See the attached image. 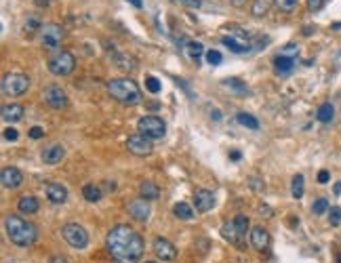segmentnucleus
Masks as SVG:
<instances>
[{"label": "nucleus", "mask_w": 341, "mask_h": 263, "mask_svg": "<svg viewBox=\"0 0 341 263\" xmlns=\"http://www.w3.org/2000/svg\"><path fill=\"white\" fill-rule=\"evenodd\" d=\"M303 192H305V177L299 173V175H295L293 181H291V194H293L295 200H301Z\"/></svg>", "instance_id": "bb28decb"}, {"label": "nucleus", "mask_w": 341, "mask_h": 263, "mask_svg": "<svg viewBox=\"0 0 341 263\" xmlns=\"http://www.w3.org/2000/svg\"><path fill=\"white\" fill-rule=\"evenodd\" d=\"M322 7H324V0H308V9H310L312 13L320 11Z\"/></svg>", "instance_id": "79ce46f5"}, {"label": "nucleus", "mask_w": 341, "mask_h": 263, "mask_svg": "<svg viewBox=\"0 0 341 263\" xmlns=\"http://www.w3.org/2000/svg\"><path fill=\"white\" fill-rule=\"evenodd\" d=\"M126 149L135 156H150L154 145H152V139H148L146 135L135 133V135H129V139H126Z\"/></svg>", "instance_id": "1a4fd4ad"}, {"label": "nucleus", "mask_w": 341, "mask_h": 263, "mask_svg": "<svg viewBox=\"0 0 341 263\" xmlns=\"http://www.w3.org/2000/svg\"><path fill=\"white\" fill-rule=\"evenodd\" d=\"M63 156H65V149H63V145H59V143H53V145H49V147H45V152H42V162L45 164H59L61 160H63Z\"/></svg>", "instance_id": "f3484780"}, {"label": "nucleus", "mask_w": 341, "mask_h": 263, "mask_svg": "<svg viewBox=\"0 0 341 263\" xmlns=\"http://www.w3.org/2000/svg\"><path fill=\"white\" fill-rule=\"evenodd\" d=\"M221 236L230 242V244H236V246H243V236L238 234L234 221H225V223L221 226Z\"/></svg>", "instance_id": "412c9836"}, {"label": "nucleus", "mask_w": 341, "mask_h": 263, "mask_svg": "<svg viewBox=\"0 0 341 263\" xmlns=\"http://www.w3.org/2000/svg\"><path fill=\"white\" fill-rule=\"evenodd\" d=\"M116 63H118V67H122V70H135V59L131 57V55L118 53L116 55Z\"/></svg>", "instance_id": "473e14b6"}, {"label": "nucleus", "mask_w": 341, "mask_h": 263, "mask_svg": "<svg viewBox=\"0 0 341 263\" xmlns=\"http://www.w3.org/2000/svg\"><path fill=\"white\" fill-rule=\"evenodd\" d=\"M230 5L236 7V9H240V7H245V5H247V0H230Z\"/></svg>", "instance_id": "8fccbe9b"}, {"label": "nucleus", "mask_w": 341, "mask_h": 263, "mask_svg": "<svg viewBox=\"0 0 341 263\" xmlns=\"http://www.w3.org/2000/svg\"><path fill=\"white\" fill-rule=\"evenodd\" d=\"M5 230H7V238L17 244V246H32L36 240H38V228L30 221H25L23 217L19 215H7L5 217Z\"/></svg>", "instance_id": "f03ea898"}, {"label": "nucleus", "mask_w": 341, "mask_h": 263, "mask_svg": "<svg viewBox=\"0 0 341 263\" xmlns=\"http://www.w3.org/2000/svg\"><path fill=\"white\" fill-rule=\"evenodd\" d=\"M329 221H331L333 228H337L341 223V209H339V206H331V209H329Z\"/></svg>", "instance_id": "e433bc0d"}, {"label": "nucleus", "mask_w": 341, "mask_h": 263, "mask_svg": "<svg viewBox=\"0 0 341 263\" xmlns=\"http://www.w3.org/2000/svg\"><path fill=\"white\" fill-rule=\"evenodd\" d=\"M333 192H335V196H339V194H341V181H337V183H335Z\"/></svg>", "instance_id": "603ef678"}, {"label": "nucleus", "mask_w": 341, "mask_h": 263, "mask_svg": "<svg viewBox=\"0 0 341 263\" xmlns=\"http://www.w3.org/2000/svg\"><path fill=\"white\" fill-rule=\"evenodd\" d=\"M236 120H238V124H243V127H247V129H251V131H257V129H259V120L255 118L253 114L240 112V114L236 116Z\"/></svg>", "instance_id": "c756f323"}, {"label": "nucleus", "mask_w": 341, "mask_h": 263, "mask_svg": "<svg viewBox=\"0 0 341 263\" xmlns=\"http://www.w3.org/2000/svg\"><path fill=\"white\" fill-rule=\"evenodd\" d=\"M137 131L154 141V139H162L166 135V124L158 116H141L137 120Z\"/></svg>", "instance_id": "39448f33"}, {"label": "nucleus", "mask_w": 341, "mask_h": 263, "mask_svg": "<svg viewBox=\"0 0 341 263\" xmlns=\"http://www.w3.org/2000/svg\"><path fill=\"white\" fill-rule=\"evenodd\" d=\"M329 200L326 198H316L314 200V204H312V213L314 215H324V213H329Z\"/></svg>", "instance_id": "72a5a7b5"}, {"label": "nucleus", "mask_w": 341, "mask_h": 263, "mask_svg": "<svg viewBox=\"0 0 341 263\" xmlns=\"http://www.w3.org/2000/svg\"><path fill=\"white\" fill-rule=\"evenodd\" d=\"M65 38V30L59 23H45L40 30V45L47 51H57L61 47V40Z\"/></svg>", "instance_id": "423d86ee"}, {"label": "nucleus", "mask_w": 341, "mask_h": 263, "mask_svg": "<svg viewBox=\"0 0 341 263\" xmlns=\"http://www.w3.org/2000/svg\"><path fill=\"white\" fill-rule=\"evenodd\" d=\"M213 118H215V120H221V112H219V109H213V114H211Z\"/></svg>", "instance_id": "5fc2aeb1"}, {"label": "nucleus", "mask_w": 341, "mask_h": 263, "mask_svg": "<svg viewBox=\"0 0 341 263\" xmlns=\"http://www.w3.org/2000/svg\"><path fill=\"white\" fill-rule=\"evenodd\" d=\"M223 85H225L227 89H232L234 93H238V95H247V93H249L247 85H243V82H240L238 78H225Z\"/></svg>", "instance_id": "7c9ffc66"}, {"label": "nucleus", "mask_w": 341, "mask_h": 263, "mask_svg": "<svg viewBox=\"0 0 341 263\" xmlns=\"http://www.w3.org/2000/svg\"><path fill=\"white\" fill-rule=\"evenodd\" d=\"M259 213H261V217H265V219H269V217L274 215V213H272V209H269V206H265V204H261V206H259Z\"/></svg>", "instance_id": "de8ad7c7"}, {"label": "nucleus", "mask_w": 341, "mask_h": 263, "mask_svg": "<svg viewBox=\"0 0 341 263\" xmlns=\"http://www.w3.org/2000/svg\"><path fill=\"white\" fill-rule=\"evenodd\" d=\"M297 51H299V49H297L295 45H287V47L282 49V55H289V57H295V53H297Z\"/></svg>", "instance_id": "a18cd8bd"}, {"label": "nucleus", "mask_w": 341, "mask_h": 263, "mask_svg": "<svg viewBox=\"0 0 341 263\" xmlns=\"http://www.w3.org/2000/svg\"><path fill=\"white\" fill-rule=\"evenodd\" d=\"M146 263H156V261H146Z\"/></svg>", "instance_id": "052dcab7"}, {"label": "nucleus", "mask_w": 341, "mask_h": 263, "mask_svg": "<svg viewBox=\"0 0 341 263\" xmlns=\"http://www.w3.org/2000/svg\"><path fill=\"white\" fill-rule=\"evenodd\" d=\"M314 30H316V27H312V25H308V27H303V34H305V36H310V34H312V32H314Z\"/></svg>", "instance_id": "864d4df0"}, {"label": "nucleus", "mask_w": 341, "mask_h": 263, "mask_svg": "<svg viewBox=\"0 0 341 263\" xmlns=\"http://www.w3.org/2000/svg\"><path fill=\"white\" fill-rule=\"evenodd\" d=\"M0 181L7 190H17L23 183V173L15 167H5L3 173H0Z\"/></svg>", "instance_id": "4468645a"}, {"label": "nucleus", "mask_w": 341, "mask_h": 263, "mask_svg": "<svg viewBox=\"0 0 341 263\" xmlns=\"http://www.w3.org/2000/svg\"><path fill=\"white\" fill-rule=\"evenodd\" d=\"M129 215L135 219V221H148L150 217V206H148V200L146 198H135L129 202Z\"/></svg>", "instance_id": "2eb2a0df"}, {"label": "nucleus", "mask_w": 341, "mask_h": 263, "mask_svg": "<svg viewBox=\"0 0 341 263\" xmlns=\"http://www.w3.org/2000/svg\"><path fill=\"white\" fill-rule=\"evenodd\" d=\"M23 27H25V32H40L42 30V23L36 19V17H30V19H27L25 23H23Z\"/></svg>", "instance_id": "58836bf2"}, {"label": "nucleus", "mask_w": 341, "mask_h": 263, "mask_svg": "<svg viewBox=\"0 0 341 263\" xmlns=\"http://www.w3.org/2000/svg\"><path fill=\"white\" fill-rule=\"evenodd\" d=\"M186 53H188V57H190V61L192 63H200V59H202V55H207L204 53V47L200 45V43H188L186 45Z\"/></svg>", "instance_id": "a878e982"}, {"label": "nucleus", "mask_w": 341, "mask_h": 263, "mask_svg": "<svg viewBox=\"0 0 341 263\" xmlns=\"http://www.w3.org/2000/svg\"><path fill=\"white\" fill-rule=\"evenodd\" d=\"M38 209H40V204H38V198L36 196H21L19 200H17V211L21 213V215H34V213H38Z\"/></svg>", "instance_id": "aec40b11"}, {"label": "nucleus", "mask_w": 341, "mask_h": 263, "mask_svg": "<svg viewBox=\"0 0 341 263\" xmlns=\"http://www.w3.org/2000/svg\"><path fill=\"white\" fill-rule=\"evenodd\" d=\"M179 3H181L183 7H190V9H200L202 0H179Z\"/></svg>", "instance_id": "37998d69"}, {"label": "nucleus", "mask_w": 341, "mask_h": 263, "mask_svg": "<svg viewBox=\"0 0 341 263\" xmlns=\"http://www.w3.org/2000/svg\"><path fill=\"white\" fill-rule=\"evenodd\" d=\"M42 135H45V131H42L40 127H32L30 129V137H32V139H40Z\"/></svg>", "instance_id": "49530a36"}, {"label": "nucleus", "mask_w": 341, "mask_h": 263, "mask_svg": "<svg viewBox=\"0 0 341 263\" xmlns=\"http://www.w3.org/2000/svg\"><path fill=\"white\" fill-rule=\"evenodd\" d=\"M27 87H30V78L21 72H11L3 78V93L7 97H19L27 91Z\"/></svg>", "instance_id": "0eeeda50"}, {"label": "nucleus", "mask_w": 341, "mask_h": 263, "mask_svg": "<svg viewBox=\"0 0 341 263\" xmlns=\"http://www.w3.org/2000/svg\"><path fill=\"white\" fill-rule=\"evenodd\" d=\"M146 89H148V91H150L152 95H158L162 87H160V82L156 80L154 76H148V78H146Z\"/></svg>", "instance_id": "c9c22d12"}, {"label": "nucleus", "mask_w": 341, "mask_h": 263, "mask_svg": "<svg viewBox=\"0 0 341 263\" xmlns=\"http://www.w3.org/2000/svg\"><path fill=\"white\" fill-rule=\"evenodd\" d=\"M49 72L55 76H67L74 72L76 67V57L70 51H57L55 55H51L49 61H47Z\"/></svg>", "instance_id": "20e7f679"}, {"label": "nucleus", "mask_w": 341, "mask_h": 263, "mask_svg": "<svg viewBox=\"0 0 341 263\" xmlns=\"http://www.w3.org/2000/svg\"><path fill=\"white\" fill-rule=\"evenodd\" d=\"M297 63V57H289V55H278V57H274V72L284 76V74H289L293 67Z\"/></svg>", "instance_id": "6ab92c4d"}, {"label": "nucleus", "mask_w": 341, "mask_h": 263, "mask_svg": "<svg viewBox=\"0 0 341 263\" xmlns=\"http://www.w3.org/2000/svg\"><path fill=\"white\" fill-rule=\"evenodd\" d=\"M106 246H108L110 257L116 263H137L144 257V251H146L144 238L133 228L124 226V223L114 226L108 232Z\"/></svg>", "instance_id": "f257e3e1"}, {"label": "nucleus", "mask_w": 341, "mask_h": 263, "mask_svg": "<svg viewBox=\"0 0 341 263\" xmlns=\"http://www.w3.org/2000/svg\"><path fill=\"white\" fill-rule=\"evenodd\" d=\"M269 7H272V0H253V7H251L253 17H263V15H267Z\"/></svg>", "instance_id": "c85d7f7f"}, {"label": "nucleus", "mask_w": 341, "mask_h": 263, "mask_svg": "<svg viewBox=\"0 0 341 263\" xmlns=\"http://www.w3.org/2000/svg\"><path fill=\"white\" fill-rule=\"evenodd\" d=\"M251 244H253L255 251H265V248L269 246V234H267V230L261 228V226H255L251 230Z\"/></svg>", "instance_id": "dca6fc26"}, {"label": "nucleus", "mask_w": 341, "mask_h": 263, "mask_svg": "<svg viewBox=\"0 0 341 263\" xmlns=\"http://www.w3.org/2000/svg\"><path fill=\"white\" fill-rule=\"evenodd\" d=\"M333 30H337V32H339V30H341V23H333Z\"/></svg>", "instance_id": "13d9d810"}, {"label": "nucleus", "mask_w": 341, "mask_h": 263, "mask_svg": "<svg viewBox=\"0 0 341 263\" xmlns=\"http://www.w3.org/2000/svg\"><path fill=\"white\" fill-rule=\"evenodd\" d=\"M45 101L53 107V109H61L67 105V95L61 87H57V85H51L45 89Z\"/></svg>", "instance_id": "9b49d317"}, {"label": "nucleus", "mask_w": 341, "mask_h": 263, "mask_svg": "<svg viewBox=\"0 0 341 263\" xmlns=\"http://www.w3.org/2000/svg\"><path fill=\"white\" fill-rule=\"evenodd\" d=\"M232 221H234V226H236L238 234L245 238V236H247V232H249V228H251V223H249V217H247V215H236Z\"/></svg>", "instance_id": "2f4dec72"}, {"label": "nucleus", "mask_w": 341, "mask_h": 263, "mask_svg": "<svg viewBox=\"0 0 341 263\" xmlns=\"http://www.w3.org/2000/svg\"><path fill=\"white\" fill-rule=\"evenodd\" d=\"M114 187H116V185H114V183H104V190H106V192H112Z\"/></svg>", "instance_id": "6e6d98bb"}, {"label": "nucleus", "mask_w": 341, "mask_h": 263, "mask_svg": "<svg viewBox=\"0 0 341 263\" xmlns=\"http://www.w3.org/2000/svg\"><path fill=\"white\" fill-rule=\"evenodd\" d=\"M126 3H131L135 9H141V7H144V3H141V0H126Z\"/></svg>", "instance_id": "3c124183"}, {"label": "nucleus", "mask_w": 341, "mask_h": 263, "mask_svg": "<svg viewBox=\"0 0 341 263\" xmlns=\"http://www.w3.org/2000/svg\"><path fill=\"white\" fill-rule=\"evenodd\" d=\"M316 179H318V183H322V185H324V183H329L331 175H329V171H324V169H322V171L318 173V177H316Z\"/></svg>", "instance_id": "c03bdc74"}, {"label": "nucleus", "mask_w": 341, "mask_h": 263, "mask_svg": "<svg viewBox=\"0 0 341 263\" xmlns=\"http://www.w3.org/2000/svg\"><path fill=\"white\" fill-rule=\"evenodd\" d=\"M139 196H141V198H146L148 202L158 200L160 190H158V185H156L154 181H144V183L139 185Z\"/></svg>", "instance_id": "5701e85b"}, {"label": "nucleus", "mask_w": 341, "mask_h": 263, "mask_svg": "<svg viewBox=\"0 0 341 263\" xmlns=\"http://www.w3.org/2000/svg\"><path fill=\"white\" fill-rule=\"evenodd\" d=\"M61 236H63V240L70 246L76 248V251H82V248H87V244H89L87 230H84L82 226H78V223H65L61 228Z\"/></svg>", "instance_id": "6e6552de"}, {"label": "nucleus", "mask_w": 341, "mask_h": 263, "mask_svg": "<svg viewBox=\"0 0 341 263\" xmlns=\"http://www.w3.org/2000/svg\"><path fill=\"white\" fill-rule=\"evenodd\" d=\"M23 105L21 103H11V105H5L3 107V120L7 122H19L23 118Z\"/></svg>", "instance_id": "4be33fe9"}, {"label": "nucleus", "mask_w": 341, "mask_h": 263, "mask_svg": "<svg viewBox=\"0 0 341 263\" xmlns=\"http://www.w3.org/2000/svg\"><path fill=\"white\" fill-rule=\"evenodd\" d=\"M204 57H207V63H211V65H219V63H221V59H223L219 51H207Z\"/></svg>", "instance_id": "4c0bfd02"}, {"label": "nucleus", "mask_w": 341, "mask_h": 263, "mask_svg": "<svg viewBox=\"0 0 341 263\" xmlns=\"http://www.w3.org/2000/svg\"><path fill=\"white\" fill-rule=\"evenodd\" d=\"M152 251H154V255L158 257L160 261H173V259L177 257V248L173 246V242L166 240V238H162V236L154 238V242H152Z\"/></svg>", "instance_id": "9d476101"}, {"label": "nucleus", "mask_w": 341, "mask_h": 263, "mask_svg": "<svg viewBox=\"0 0 341 263\" xmlns=\"http://www.w3.org/2000/svg\"><path fill=\"white\" fill-rule=\"evenodd\" d=\"M337 263H341V253H339V255H337Z\"/></svg>", "instance_id": "bf43d9fd"}, {"label": "nucleus", "mask_w": 341, "mask_h": 263, "mask_svg": "<svg viewBox=\"0 0 341 263\" xmlns=\"http://www.w3.org/2000/svg\"><path fill=\"white\" fill-rule=\"evenodd\" d=\"M49 263H67V259L65 257H61V255H55V257H51V261Z\"/></svg>", "instance_id": "09e8293b"}, {"label": "nucleus", "mask_w": 341, "mask_h": 263, "mask_svg": "<svg viewBox=\"0 0 341 263\" xmlns=\"http://www.w3.org/2000/svg\"><path fill=\"white\" fill-rule=\"evenodd\" d=\"M276 7L284 13H293L297 9V5H299V0H274Z\"/></svg>", "instance_id": "f704fd0d"}, {"label": "nucleus", "mask_w": 341, "mask_h": 263, "mask_svg": "<svg viewBox=\"0 0 341 263\" xmlns=\"http://www.w3.org/2000/svg\"><path fill=\"white\" fill-rule=\"evenodd\" d=\"M194 206H196V211L198 213H207L211 211L213 206H215V194H213L211 190H196L194 192Z\"/></svg>", "instance_id": "f8f14e48"}, {"label": "nucleus", "mask_w": 341, "mask_h": 263, "mask_svg": "<svg viewBox=\"0 0 341 263\" xmlns=\"http://www.w3.org/2000/svg\"><path fill=\"white\" fill-rule=\"evenodd\" d=\"M221 45L230 49V53H236V55H245L251 51L253 43L249 38H238V36H223L221 38Z\"/></svg>", "instance_id": "ddd939ff"}, {"label": "nucleus", "mask_w": 341, "mask_h": 263, "mask_svg": "<svg viewBox=\"0 0 341 263\" xmlns=\"http://www.w3.org/2000/svg\"><path fill=\"white\" fill-rule=\"evenodd\" d=\"M82 196H84L87 202H99L101 196H104V190L99 185H95V183H87L82 187Z\"/></svg>", "instance_id": "393cba45"}, {"label": "nucleus", "mask_w": 341, "mask_h": 263, "mask_svg": "<svg viewBox=\"0 0 341 263\" xmlns=\"http://www.w3.org/2000/svg\"><path fill=\"white\" fill-rule=\"evenodd\" d=\"M47 198L53 204H63L67 200V190L61 183L51 181V183H47Z\"/></svg>", "instance_id": "a211bd4d"}, {"label": "nucleus", "mask_w": 341, "mask_h": 263, "mask_svg": "<svg viewBox=\"0 0 341 263\" xmlns=\"http://www.w3.org/2000/svg\"><path fill=\"white\" fill-rule=\"evenodd\" d=\"M249 185H251L255 192H261V190H265V183L261 181V179H257V177H251V179H249Z\"/></svg>", "instance_id": "a19ab883"}, {"label": "nucleus", "mask_w": 341, "mask_h": 263, "mask_svg": "<svg viewBox=\"0 0 341 263\" xmlns=\"http://www.w3.org/2000/svg\"><path fill=\"white\" fill-rule=\"evenodd\" d=\"M173 213H175L177 219H183V221H190V219L194 217V209H192L188 202H177V204L173 206Z\"/></svg>", "instance_id": "cd10ccee"}, {"label": "nucleus", "mask_w": 341, "mask_h": 263, "mask_svg": "<svg viewBox=\"0 0 341 263\" xmlns=\"http://www.w3.org/2000/svg\"><path fill=\"white\" fill-rule=\"evenodd\" d=\"M316 118H318V122H322V124L333 122V118H335V105H333L331 101H324V103L318 107Z\"/></svg>", "instance_id": "b1692460"}, {"label": "nucleus", "mask_w": 341, "mask_h": 263, "mask_svg": "<svg viewBox=\"0 0 341 263\" xmlns=\"http://www.w3.org/2000/svg\"><path fill=\"white\" fill-rule=\"evenodd\" d=\"M230 158H232V160H240V152H232Z\"/></svg>", "instance_id": "4d7b16f0"}, {"label": "nucleus", "mask_w": 341, "mask_h": 263, "mask_svg": "<svg viewBox=\"0 0 341 263\" xmlns=\"http://www.w3.org/2000/svg\"><path fill=\"white\" fill-rule=\"evenodd\" d=\"M3 135H5V139H7V141H17V139H19V133L13 129V127H7Z\"/></svg>", "instance_id": "ea45409f"}, {"label": "nucleus", "mask_w": 341, "mask_h": 263, "mask_svg": "<svg viewBox=\"0 0 341 263\" xmlns=\"http://www.w3.org/2000/svg\"><path fill=\"white\" fill-rule=\"evenodd\" d=\"M108 93L112 99H116L122 105L141 103V91L137 87V82L131 78H112L108 82Z\"/></svg>", "instance_id": "7ed1b4c3"}]
</instances>
